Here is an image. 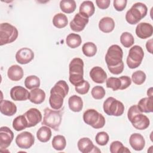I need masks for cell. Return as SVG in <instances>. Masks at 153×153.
Listing matches in <instances>:
<instances>
[{
    "instance_id": "cell-43",
    "label": "cell",
    "mask_w": 153,
    "mask_h": 153,
    "mask_svg": "<svg viewBox=\"0 0 153 153\" xmlns=\"http://www.w3.org/2000/svg\"><path fill=\"white\" fill-rule=\"evenodd\" d=\"M127 2L126 0H114L113 1V5L117 11H122L126 8Z\"/></svg>"
},
{
    "instance_id": "cell-29",
    "label": "cell",
    "mask_w": 153,
    "mask_h": 153,
    "mask_svg": "<svg viewBox=\"0 0 153 153\" xmlns=\"http://www.w3.org/2000/svg\"><path fill=\"white\" fill-rule=\"evenodd\" d=\"M66 42L69 47L71 48H75L81 45L82 39L79 35L71 33L67 36L66 38Z\"/></svg>"
},
{
    "instance_id": "cell-13",
    "label": "cell",
    "mask_w": 153,
    "mask_h": 153,
    "mask_svg": "<svg viewBox=\"0 0 153 153\" xmlns=\"http://www.w3.org/2000/svg\"><path fill=\"white\" fill-rule=\"evenodd\" d=\"M23 115L27 120V127L35 126L41 121L42 118L41 112L34 108L29 109Z\"/></svg>"
},
{
    "instance_id": "cell-10",
    "label": "cell",
    "mask_w": 153,
    "mask_h": 153,
    "mask_svg": "<svg viewBox=\"0 0 153 153\" xmlns=\"http://www.w3.org/2000/svg\"><path fill=\"white\" fill-rule=\"evenodd\" d=\"M144 57V52L142 48L137 45L132 47L128 52L127 57V65L130 69H135L139 67Z\"/></svg>"
},
{
    "instance_id": "cell-16",
    "label": "cell",
    "mask_w": 153,
    "mask_h": 153,
    "mask_svg": "<svg viewBox=\"0 0 153 153\" xmlns=\"http://www.w3.org/2000/svg\"><path fill=\"white\" fill-rule=\"evenodd\" d=\"M88 23V18L82 16L79 13H76L72 20L70 22L69 26L73 31L79 32L84 30Z\"/></svg>"
},
{
    "instance_id": "cell-9",
    "label": "cell",
    "mask_w": 153,
    "mask_h": 153,
    "mask_svg": "<svg viewBox=\"0 0 153 153\" xmlns=\"http://www.w3.org/2000/svg\"><path fill=\"white\" fill-rule=\"evenodd\" d=\"M103 108L105 113L110 116H121L124 111L123 103L112 97H109L105 100Z\"/></svg>"
},
{
    "instance_id": "cell-35",
    "label": "cell",
    "mask_w": 153,
    "mask_h": 153,
    "mask_svg": "<svg viewBox=\"0 0 153 153\" xmlns=\"http://www.w3.org/2000/svg\"><path fill=\"white\" fill-rule=\"evenodd\" d=\"M25 86L29 90L39 88L40 86V79L35 75L28 76L25 80Z\"/></svg>"
},
{
    "instance_id": "cell-23",
    "label": "cell",
    "mask_w": 153,
    "mask_h": 153,
    "mask_svg": "<svg viewBox=\"0 0 153 153\" xmlns=\"http://www.w3.org/2000/svg\"><path fill=\"white\" fill-rule=\"evenodd\" d=\"M24 75L23 70L21 66L17 65L11 66L7 71V75L10 79L13 81L20 80Z\"/></svg>"
},
{
    "instance_id": "cell-3",
    "label": "cell",
    "mask_w": 153,
    "mask_h": 153,
    "mask_svg": "<svg viewBox=\"0 0 153 153\" xmlns=\"http://www.w3.org/2000/svg\"><path fill=\"white\" fill-rule=\"evenodd\" d=\"M127 118L136 129L142 130L147 128L150 124L149 118L140 111L136 105L130 106L127 112Z\"/></svg>"
},
{
    "instance_id": "cell-40",
    "label": "cell",
    "mask_w": 153,
    "mask_h": 153,
    "mask_svg": "<svg viewBox=\"0 0 153 153\" xmlns=\"http://www.w3.org/2000/svg\"><path fill=\"white\" fill-rule=\"evenodd\" d=\"M106 92L103 87L100 85H96L91 90V96L96 100H100L104 97Z\"/></svg>"
},
{
    "instance_id": "cell-30",
    "label": "cell",
    "mask_w": 153,
    "mask_h": 153,
    "mask_svg": "<svg viewBox=\"0 0 153 153\" xmlns=\"http://www.w3.org/2000/svg\"><path fill=\"white\" fill-rule=\"evenodd\" d=\"M53 24L57 28H63L68 24V20L65 14L59 13L54 16L53 18Z\"/></svg>"
},
{
    "instance_id": "cell-28",
    "label": "cell",
    "mask_w": 153,
    "mask_h": 153,
    "mask_svg": "<svg viewBox=\"0 0 153 153\" xmlns=\"http://www.w3.org/2000/svg\"><path fill=\"white\" fill-rule=\"evenodd\" d=\"M36 137L40 142H47L51 137V130L48 126H42L37 131Z\"/></svg>"
},
{
    "instance_id": "cell-26",
    "label": "cell",
    "mask_w": 153,
    "mask_h": 153,
    "mask_svg": "<svg viewBox=\"0 0 153 153\" xmlns=\"http://www.w3.org/2000/svg\"><path fill=\"white\" fill-rule=\"evenodd\" d=\"M137 108L142 112L149 113L153 112V97H143L137 104Z\"/></svg>"
},
{
    "instance_id": "cell-6",
    "label": "cell",
    "mask_w": 153,
    "mask_h": 153,
    "mask_svg": "<svg viewBox=\"0 0 153 153\" xmlns=\"http://www.w3.org/2000/svg\"><path fill=\"white\" fill-rule=\"evenodd\" d=\"M148 8L145 4L136 2L127 11L126 20L130 25H136L146 16Z\"/></svg>"
},
{
    "instance_id": "cell-42",
    "label": "cell",
    "mask_w": 153,
    "mask_h": 153,
    "mask_svg": "<svg viewBox=\"0 0 153 153\" xmlns=\"http://www.w3.org/2000/svg\"><path fill=\"white\" fill-rule=\"evenodd\" d=\"M90 86L89 82L84 79L79 84L75 86V90L78 94H85L88 93L90 89Z\"/></svg>"
},
{
    "instance_id": "cell-17",
    "label": "cell",
    "mask_w": 153,
    "mask_h": 153,
    "mask_svg": "<svg viewBox=\"0 0 153 153\" xmlns=\"http://www.w3.org/2000/svg\"><path fill=\"white\" fill-rule=\"evenodd\" d=\"M135 32L137 36L139 38L146 39L152 35L153 27L150 23L141 22L137 25Z\"/></svg>"
},
{
    "instance_id": "cell-24",
    "label": "cell",
    "mask_w": 153,
    "mask_h": 153,
    "mask_svg": "<svg viewBox=\"0 0 153 153\" xmlns=\"http://www.w3.org/2000/svg\"><path fill=\"white\" fill-rule=\"evenodd\" d=\"M45 99V93L44 91L39 88L32 89L29 92V100L35 104L42 103Z\"/></svg>"
},
{
    "instance_id": "cell-1",
    "label": "cell",
    "mask_w": 153,
    "mask_h": 153,
    "mask_svg": "<svg viewBox=\"0 0 153 153\" xmlns=\"http://www.w3.org/2000/svg\"><path fill=\"white\" fill-rule=\"evenodd\" d=\"M123 56V50L118 45H112L108 49L105 55V62L108 70L112 74L118 75L123 72L124 68Z\"/></svg>"
},
{
    "instance_id": "cell-32",
    "label": "cell",
    "mask_w": 153,
    "mask_h": 153,
    "mask_svg": "<svg viewBox=\"0 0 153 153\" xmlns=\"http://www.w3.org/2000/svg\"><path fill=\"white\" fill-rule=\"evenodd\" d=\"M13 127L16 131H21L27 127V122L24 115L15 118L13 121Z\"/></svg>"
},
{
    "instance_id": "cell-21",
    "label": "cell",
    "mask_w": 153,
    "mask_h": 153,
    "mask_svg": "<svg viewBox=\"0 0 153 153\" xmlns=\"http://www.w3.org/2000/svg\"><path fill=\"white\" fill-rule=\"evenodd\" d=\"M1 112L6 116H13L17 112L16 105L8 100H2L0 104Z\"/></svg>"
},
{
    "instance_id": "cell-34",
    "label": "cell",
    "mask_w": 153,
    "mask_h": 153,
    "mask_svg": "<svg viewBox=\"0 0 153 153\" xmlns=\"http://www.w3.org/2000/svg\"><path fill=\"white\" fill-rule=\"evenodd\" d=\"M82 51L85 56L93 57L97 53V47L93 42H87L82 45Z\"/></svg>"
},
{
    "instance_id": "cell-8",
    "label": "cell",
    "mask_w": 153,
    "mask_h": 153,
    "mask_svg": "<svg viewBox=\"0 0 153 153\" xmlns=\"http://www.w3.org/2000/svg\"><path fill=\"white\" fill-rule=\"evenodd\" d=\"M85 123L96 129L101 128L105 124V118L102 114L94 109H88L83 114Z\"/></svg>"
},
{
    "instance_id": "cell-11",
    "label": "cell",
    "mask_w": 153,
    "mask_h": 153,
    "mask_svg": "<svg viewBox=\"0 0 153 153\" xmlns=\"http://www.w3.org/2000/svg\"><path fill=\"white\" fill-rule=\"evenodd\" d=\"M34 136L29 131L22 132L16 138V143L21 149H29L34 144Z\"/></svg>"
},
{
    "instance_id": "cell-2",
    "label": "cell",
    "mask_w": 153,
    "mask_h": 153,
    "mask_svg": "<svg viewBox=\"0 0 153 153\" xmlns=\"http://www.w3.org/2000/svg\"><path fill=\"white\" fill-rule=\"evenodd\" d=\"M69 92V86L64 80L57 81L50 90L49 103L50 106L55 110L62 109L63 99Z\"/></svg>"
},
{
    "instance_id": "cell-19",
    "label": "cell",
    "mask_w": 153,
    "mask_h": 153,
    "mask_svg": "<svg viewBox=\"0 0 153 153\" xmlns=\"http://www.w3.org/2000/svg\"><path fill=\"white\" fill-rule=\"evenodd\" d=\"M90 76L94 82L98 84L105 82L107 79L106 72L99 66H94L91 69Z\"/></svg>"
},
{
    "instance_id": "cell-41",
    "label": "cell",
    "mask_w": 153,
    "mask_h": 153,
    "mask_svg": "<svg viewBox=\"0 0 153 153\" xmlns=\"http://www.w3.org/2000/svg\"><path fill=\"white\" fill-rule=\"evenodd\" d=\"M109 139V135L105 131H100L97 133L95 137V140L96 143L100 146L106 145L108 143Z\"/></svg>"
},
{
    "instance_id": "cell-45",
    "label": "cell",
    "mask_w": 153,
    "mask_h": 153,
    "mask_svg": "<svg viewBox=\"0 0 153 153\" xmlns=\"http://www.w3.org/2000/svg\"><path fill=\"white\" fill-rule=\"evenodd\" d=\"M96 3L97 6L102 10L108 8L109 7L111 1L110 0H96Z\"/></svg>"
},
{
    "instance_id": "cell-33",
    "label": "cell",
    "mask_w": 153,
    "mask_h": 153,
    "mask_svg": "<svg viewBox=\"0 0 153 153\" xmlns=\"http://www.w3.org/2000/svg\"><path fill=\"white\" fill-rule=\"evenodd\" d=\"M66 146V140L65 136L62 135H56L52 140V146L57 151L63 150Z\"/></svg>"
},
{
    "instance_id": "cell-22",
    "label": "cell",
    "mask_w": 153,
    "mask_h": 153,
    "mask_svg": "<svg viewBox=\"0 0 153 153\" xmlns=\"http://www.w3.org/2000/svg\"><path fill=\"white\" fill-rule=\"evenodd\" d=\"M95 12V7L92 1H83L79 6V13L82 16L89 18L92 16Z\"/></svg>"
},
{
    "instance_id": "cell-39",
    "label": "cell",
    "mask_w": 153,
    "mask_h": 153,
    "mask_svg": "<svg viewBox=\"0 0 153 153\" xmlns=\"http://www.w3.org/2000/svg\"><path fill=\"white\" fill-rule=\"evenodd\" d=\"M106 85L108 88H111L113 91L120 90L121 87V81L119 78L110 77L106 81Z\"/></svg>"
},
{
    "instance_id": "cell-18",
    "label": "cell",
    "mask_w": 153,
    "mask_h": 153,
    "mask_svg": "<svg viewBox=\"0 0 153 153\" xmlns=\"http://www.w3.org/2000/svg\"><path fill=\"white\" fill-rule=\"evenodd\" d=\"M29 93L24 87L17 85L11 88L10 90L11 98L15 101H25L29 99Z\"/></svg>"
},
{
    "instance_id": "cell-25",
    "label": "cell",
    "mask_w": 153,
    "mask_h": 153,
    "mask_svg": "<svg viewBox=\"0 0 153 153\" xmlns=\"http://www.w3.org/2000/svg\"><path fill=\"white\" fill-rule=\"evenodd\" d=\"M115 27L114 20L109 17H103L99 22V29L104 33L111 32Z\"/></svg>"
},
{
    "instance_id": "cell-14",
    "label": "cell",
    "mask_w": 153,
    "mask_h": 153,
    "mask_svg": "<svg viewBox=\"0 0 153 153\" xmlns=\"http://www.w3.org/2000/svg\"><path fill=\"white\" fill-rule=\"evenodd\" d=\"M77 146L82 153L101 152V151L95 145L88 137H82L80 139L77 143Z\"/></svg>"
},
{
    "instance_id": "cell-4",
    "label": "cell",
    "mask_w": 153,
    "mask_h": 153,
    "mask_svg": "<svg viewBox=\"0 0 153 153\" xmlns=\"http://www.w3.org/2000/svg\"><path fill=\"white\" fill-rule=\"evenodd\" d=\"M44 112V117L41 124L48 126L55 131H59L62 122L63 108L59 110H53L45 108Z\"/></svg>"
},
{
    "instance_id": "cell-36",
    "label": "cell",
    "mask_w": 153,
    "mask_h": 153,
    "mask_svg": "<svg viewBox=\"0 0 153 153\" xmlns=\"http://www.w3.org/2000/svg\"><path fill=\"white\" fill-rule=\"evenodd\" d=\"M110 152L111 153H124V152H130V151L123 144L118 140L112 142L110 145L109 148Z\"/></svg>"
},
{
    "instance_id": "cell-5",
    "label": "cell",
    "mask_w": 153,
    "mask_h": 153,
    "mask_svg": "<svg viewBox=\"0 0 153 153\" xmlns=\"http://www.w3.org/2000/svg\"><path fill=\"white\" fill-rule=\"evenodd\" d=\"M69 71L70 82L75 86L79 84L84 80L83 60L79 57L74 58L69 65Z\"/></svg>"
},
{
    "instance_id": "cell-44",
    "label": "cell",
    "mask_w": 153,
    "mask_h": 153,
    "mask_svg": "<svg viewBox=\"0 0 153 153\" xmlns=\"http://www.w3.org/2000/svg\"><path fill=\"white\" fill-rule=\"evenodd\" d=\"M121 81V87L120 90H124L128 88L131 84V79L128 76H121L119 77Z\"/></svg>"
},
{
    "instance_id": "cell-7",
    "label": "cell",
    "mask_w": 153,
    "mask_h": 153,
    "mask_svg": "<svg viewBox=\"0 0 153 153\" xmlns=\"http://www.w3.org/2000/svg\"><path fill=\"white\" fill-rule=\"evenodd\" d=\"M19 32L17 29L8 23L0 25V45L11 43L16 40Z\"/></svg>"
},
{
    "instance_id": "cell-20",
    "label": "cell",
    "mask_w": 153,
    "mask_h": 153,
    "mask_svg": "<svg viewBox=\"0 0 153 153\" xmlns=\"http://www.w3.org/2000/svg\"><path fill=\"white\" fill-rule=\"evenodd\" d=\"M129 143L135 151H141L145 146V140L143 136L137 133H133L129 138Z\"/></svg>"
},
{
    "instance_id": "cell-15",
    "label": "cell",
    "mask_w": 153,
    "mask_h": 153,
    "mask_svg": "<svg viewBox=\"0 0 153 153\" xmlns=\"http://www.w3.org/2000/svg\"><path fill=\"white\" fill-rule=\"evenodd\" d=\"M34 58V53L29 48H22L16 54V60L21 65L29 63Z\"/></svg>"
},
{
    "instance_id": "cell-12",
    "label": "cell",
    "mask_w": 153,
    "mask_h": 153,
    "mask_svg": "<svg viewBox=\"0 0 153 153\" xmlns=\"http://www.w3.org/2000/svg\"><path fill=\"white\" fill-rule=\"evenodd\" d=\"M14 139V133L8 127L3 126L0 128V149L7 148Z\"/></svg>"
},
{
    "instance_id": "cell-31",
    "label": "cell",
    "mask_w": 153,
    "mask_h": 153,
    "mask_svg": "<svg viewBox=\"0 0 153 153\" xmlns=\"http://www.w3.org/2000/svg\"><path fill=\"white\" fill-rule=\"evenodd\" d=\"M76 7V2L74 0H62L60 2V8L65 13L71 14L74 12Z\"/></svg>"
},
{
    "instance_id": "cell-37",
    "label": "cell",
    "mask_w": 153,
    "mask_h": 153,
    "mask_svg": "<svg viewBox=\"0 0 153 153\" xmlns=\"http://www.w3.org/2000/svg\"><path fill=\"white\" fill-rule=\"evenodd\" d=\"M120 42L124 47L129 48L133 45L134 39L131 33L128 32H124L120 36Z\"/></svg>"
},
{
    "instance_id": "cell-38",
    "label": "cell",
    "mask_w": 153,
    "mask_h": 153,
    "mask_svg": "<svg viewBox=\"0 0 153 153\" xmlns=\"http://www.w3.org/2000/svg\"><path fill=\"white\" fill-rule=\"evenodd\" d=\"M146 74L142 71L139 70L134 72L131 75L132 81L136 85L142 84L146 79Z\"/></svg>"
},
{
    "instance_id": "cell-47",
    "label": "cell",
    "mask_w": 153,
    "mask_h": 153,
    "mask_svg": "<svg viewBox=\"0 0 153 153\" xmlns=\"http://www.w3.org/2000/svg\"><path fill=\"white\" fill-rule=\"evenodd\" d=\"M147 95L148 97H153L152 96V87H150L147 91Z\"/></svg>"
},
{
    "instance_id": "cell-46",
    "label": "cell",
    "mask_w": 153,
    "mask_h": 153,
    "mask_svg": "<svg viewBox=\"0 0 153 153\" xmlns=\"http://www.w3.org/2000/svg\"><path fill=\"white\" fill-rule=\"evenodd\" d=\"M146 47L147 51L151 54H152V39H150L146 42Z\"/></svg>"
},
{
    "instance_id": "cell-27",
    "label": "cell",
    "mask_w": 153,
    "mask_h": 153,
    "mask_svg": "<svg viewBox=\"0 0 153 153\" xmlns=\"http://www.w3.org/2000/svg\"><path fill=\"white\" fill-rule=\"evenodd\" d=\"M69 109L75 112H80L83 108V102L81 97L76 95L71 96L68 99Z\"/></svg>"
}]
</instances>
